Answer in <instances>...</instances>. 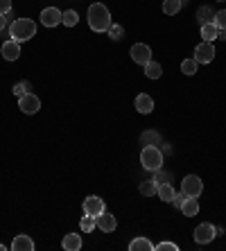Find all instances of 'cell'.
Returning a JSON list of instances; mask_svg holds the SVG:
<instances>
[{"mask_svg":"<svg viewBox=\"0 0 226 251\" xmlns=\"http://www.w3.org/2000/svg\"><path fill=\"white\" fill-rule=\"evenodd\" d=\"M106 32H109V36L113 39V41H120L122 36H125V27H122V25H118V23H113L109 29H106Z\"/></svg>","mask_w":226,"mask_h":251,"instance_id":"cell-28","label":"cell"},{"mask_svg":"<svg viewBox=\"0 0 226 251\" xmlns=\"http://www.w3.org/2000/svg\"><path fill=\"white\" fill-rule=\"evenodd\" d=\"M0 52H2V57H5L7 61H16V59L21 57V43L14 41V39H9V41L2 43Z\"/></svg>","mask_w":226,"mask_h":251,"instance_id":"cell-11","label":"cell"},{"mask_svg":"<svg viewBox=\"0 0 226 251\" xmlns=\"http://www.w3.org/2000/svg\"><path fill=\"white\" fill-rule=\"evenodd\" d=\"M29 91V84L27 82H18L16 86H14V95H16V98H21V95H25Z\"/></svg>","mask_w":226,"mask_h":251,"instance_id":"cell-30","label":"cell"},{"mask_svg":"<svg viewBox=\"0 0 226 251\" xmlns=\"http://www.w3.org/2000/svg\"><path fill=\"white\" fill-rule=\"evenodd\" d=\"M7 23H9V21H7V16H5V14H0V32L7 27Z\"/></svg>","mask_w":226,"mask_h":251,"instance_id":"cell-35","label":"cell"},{"mask_svg":"<svg viewBox=\"0 0 226 251\" xmlns=\"http://www.w3.org/2000/svg\"><path fill=\"white\" fill-rule=\"evenodd\" d=\"M66 251H79L81 249V235L77 233H66L64 235V242H61Z\"/></svg>","mask_w":226,"mask_h":251,"instance_id":"cell-15","label":"cell"},{"mask_svg":"<svg viewBox=\"0 0 226 251\" xmlns=\"http://www.w3.org/2000/svg\"><path fill=\"white\" fill-rule=\"evenodd\" d=\"M215 235H217V231H215V226L210 222H203L199 224L197 228H195V233H192V238H195V242L197 245H208V242H213Z\"/></svg>","mask_w":226,"mask_h":251,"instance_id":"cell-5","label":"cell"},{"mask_svg":"<svg viewBox=\"0 0 226 251\" xmlns=\"http://www.w3.org/2000/svg\"><path fill=\"white\" fill-rule=\"evenodd\" d=\"M145 75L150 79H158L163 75V66L158 61H150V64H145Z\"/></svg>","mask_w":226,"mask_h":251,"instance_id":"cell-19","label":"cell"},{"mask_svg":"<svg viewBox=\"0 0 226 251\" xmlns=\"http://www.w3.org/2000/svg\"><path fill=\"white\" fill-rule=\"evenodd\" d=\"M181 213L186 217H195L199 213V201L197 197H186V201H183V206H181Z\"/></svg>","mask_w":226,"mask_h":251,"instance_id":"cell-17","label":"cell"},{"mask_svg":"<svg viewBox=\"0 0 226 251\" xmlns=\"http://www.w3.org/2000/svg\"><path fill=\"white\" fill-rule=\"evenodd\" d=\"M192 59H195L197 64H210L215 59V46L208 41H201L197 48H195V57Z\"/></svg>","mask_w":226,"mask_h":251,"instance_id":"cell-8","label":"cell"},{"mask_svg":"<svg viewBox=\"0 0 226 251\" xmlns=\"http://www.w3.org/2000/svg\"><path fill=\"white\" fill-rule=\"evenodd\" d=\"M201 39L203 41H208V43H213L215 39H217V27H215V23L201 25Z\"/></svg>","mask_w":226,"mask_h":251,"instance_id":"cell-21","label":"cell"},{"mask_svg":"<svg viewBox=\"0 0 226 251\" xmlns=\"http://www.w3.org/2000/svg\"><path fill=\"white\" fill-rule=\"evenodd\" d=\"M154 181L156 183H170V179H172V176L168 175V172H163V170H156V172H154Z\"/></svg>","mask_w":226,"mask_h":251,"instance_id":"cell-31","label":"cell"},{"mask_svg":"<svg viewBox=\"0 0 226 251\" xmlns=\"http://www.w3.org/2000/svg\"><path fill=\"white\" fill-rule=\"evenodd\" d=\"M136 109H138V113H143V116H150L151 111H154V100L150 98L147 93H140V95H136Z\"/></svg>","mask_w":226,"mask_h":251,"instance_id":"cell-13","label":"cell"},{"mask_svg":"<svg viewBox=\"0 0 226 251\" xmlns=\"http://www.w3.org/2000/svg\"><path fill=\"white\" fill-rule=\"evenodd\" d=\"M156 251H179V245H174V242H161V245L154 247Z\"/></svg>","mask_w":226,"mask_h":251,"instance_id":"cell-32","label":"cell"},{"mask_svg":"<svg viewBox=\"0 0 226 251\" xmlns=\"http://www.w3.org/2000/svg\"><path fill=\"white\" fill-rule=\"evenodd\" d=\"M129 249L131 251H154V245L150 242V238L138 235V238H133L131 242H129Z\"/></svg>","mask_w":226,"mask_h":251,"instance_id":"cell-16","label":"cell"},{"mask_svg":"<svg viewBox=\"0 0 226 251\" xmlns=\"http://www.w3.org/2000/svg\"><path fill=\"white\" fill-rule=\"evenodd\" d=\"M12 12V0H0V14Z\"/></svg>","mask_w":226,"mask_h":251,"instance_id":"cell-34","label":"cell"},{"mask_svg":"<svg viewBox=\"0 0 226 251\" xmlns=\"http://www.w3.org/2000/svg\"><path fill=\"white\" fill-rule=\"evenodd\" d=\"M156 193H158V183L154 181V179L140 183V195H143V197H151V195H156Z\"/></svg>","mask_w":226,"mask_h":251,"instance_id":"cell-23","label":"cell"},{"mask_svg":"<svg viewBox=\"0 0 226 251\" xmlns=\"http://www.w3.org/2000/svg\"><path fill=\"white\" fill-rule=\"evenodd\" d=\"M77 21H79V16H77L75 9H66V12H61V23H64L66 27H75Z\"/></svg>","mask_w":226,"mask_h":251,"instance_id":"cell-24","label":"cell"},{"mask_svg":"<svg viewBox=\"0 0 226 251\" xmlns=\"http://www.w3.org/2000/svg\"><path fill=\"white\" fill-rule=\"evenodd\" d=\"M2 249H7V247H5V245H0V251H2Z\"/></svg>","mask_w":226,"mask_h":251,"instance_id":"cell-37","label":"cell"},{"mask_svg":"<svg viewBox=\"0 0 226 251\" xmlns=\"http://www.w3.org/2000/svg\"><path fill=\"white\" fill-rule=\"evenodd\" d=\"M140 163L143 168L150 170V172H156L163 168V150H158L156 145H145L143 152H140Z\"/></svg>","mask_w":226,"mask_h":251,"instance_id":"cell-3","label":"cell"},{"mask_svg":"<svg viewBox=\"0 0 226 251\" xmlns=\"http://www.w3.org/2000/svg\"><path fill=\"white\" fill-rule=\"evenodd\" d=\"M106 210V206H104V199L102 197H98V195H91V197H86L84 199V213L86 215H93V217H98V215H102Z\"/></svg>","mask_w":226,"mask_h":251,"instance_id":"cell-9","label":"cell"},{"mask_svg":"<svg viewBox=\"0 0 226 251\" xmlns=\"http://www.w3.org/2000/svg\"><path fill=\"white\" fill-rule=\"evenodd\" d=\"M129 54H131V59L140 66H145V64L151 61V48L147 46V43H133L131 50H129Z\"/></svg>","mask_w":226,"mask_h":251,"instance_id":"cell-7","label":"cell"},{"mask_svg":"<svg viewBox=\"0 0 226 251\" xmlns=\"http://www.w3.org/2000/svg\"><path fill=\"white\" fill-rule=\"evenodd\" d=\"M179 9H181V0H163V14L174 16V14H179Z\"/></svg>","mask_w":226,"mask_h":251,"instance_id":"cell-25","label":"cell"},{"mask_svg":"<svg viewBox=\"0 0 226 251\" xmlns=\"http://www.w3.org/2000/svg\"><path fill=\"white\" fill-rule=\"evenodd\" d=\"M183 201H186V195H183V193H174V197H172V201H170V204H172V206H176V208L181 210V206H183Z\"/></svg>","mask_w":226,"mask_h":251,"instance_id":"cell-33","label":"cell"},{"mask_svg":"<svg viewBox=\"0 0 226 251\" xmlns=\"http://www.w3.org/2000/svg\"><path fill=\"white\" fill-rule=\"evenodd\" d=\"M95 226H98V217L86 215V213H84V217H81V222H79L81 231H84V233H91V231H95Z\"/></svg>","mask_w":226,"mask_h":251,"instance_id":"cell-20","label":"cell"},{"mask_svg":"<svg viewBox=\"0 0 226 251\" xmlns=\"http://www.w3.org/2000/svg\"><path fill=\"white\" fill-rule=\"evenodd\" d=\"M12 249L14 251H34V240L29 238V235L21 233V235H16V238H14Z\"/></svg>","mask_w":226,"mask_h":251,"instance_id":"cell-14","label":"cell"},{"mask_svg":"<svg viewBox=\"0 0 226 251\" xmlns=\"http://www.w3.org/2000/svg\"><path fill=\"white\" fill-rule=\"evenodd\" d=\"M213 18H215L213 7L203 5V7H199V9H197V23H199V27H201V25H206V23H213Z\"/></svg>","mask_w":226,"mask_h":251,"instance_id":"cell-18","label":"cell"},{"mask_svg":"<svg viewBox=\"0 0 226 251\" xmlns=\"http://www.w3.org/2000/svg\"><path fill=\"white\" fill-rule=\"evenodd\" d=\"M197 61H195V59H183V61H181V73H183V75H195V73H197Z\"/></svg>","mask_w":226,"mask_h":251,"instance_id":"cell-27","label":"cell"},{"mask_svg":"<svg viewBox=\"0 0 226 251\" xmlns=\"http://www.w3.org/2000/svg\"><path fill=\"white\" fill-rule=\"evenodd\" d=\"M181 193L186 197H201L203 193V181L197 175H188L183 181H181Z\"/></svg>","mask_w":226,"mask_h":251,"instance_id":"cell-4","label":"cell"},{"mask_svg":"<svg viewBox=\"0 0 226 251\" xmlns=\"http://www.w3.org/2000/svg\"><path fill=\"white\" fill-rule=\"evenodd\" d=\"M61 23V12H59L57 7H46L43 12H41V25H46V27H57Z\"/></svg>","mask_w":226,"mask_h":251,"instance_id":"cell-10","label":"cell"},{"mask_svg":"<svg viewBox=\"0 0 226 251\" xmlns=\"http://www.w3.org/2000/svg\"><path fill=\"white\" fill-rule=\"evenodd\" d=\"M174 193H176V190L172 188V183H158V193L156 195L163 199V201H172Z\"/></svg>","mask_w":226,"mask_h":251,"instance_id":"cell-22","label":"cell"},{"mask_svg":"<svg viewBox=\"0 0 226 251\" xmlns=\"http://www.w3.org/2000/svg\"><path fill=\"white\" fill-rule=\"evenodd\" d=\"M98 228L100 231H104V233H111V231H116L118 228V220L113 217V213H102V215H98Z\"/></svg>","mask_w":226,"mask_h":251,"instance_id":"cell-12","label":"cell"},{"mask_svg":"<svg viewBox=\"0 0 226 251\" xmlns=\"http://www.w3.org/2000/svg\"><path fill=\"white\" fill-rule=\"evenodd\" d=\"M34 34H36V23L32 18H16V21L9 25V36L18 43L29 41Z\"/></svg>","mask_w":226,"mask_h":251,"instance_id":"cell-2","label":"cell"},{"mask_svg":"<svg viewBox=\"0 0 226 251\" xmlns=\"http://www.w3.org/2000/svg\"><path fill=\"white\" fill-rule=\"evenodd\" d=\"M88 27L93 32H106L111 27V12L102 2H93L88 7Z\"/></svg>","mask_w":226,"mask_h":251,"instance_id":"cell-1","label":"cell"},{"mask_svg":"<svg viewBox=\"0 0 226 251\" xmlns=\"http://www.w3.org/2000/svg\"><path fill=\"white\" fill-rule=\"evenodd\" d=\"M18 109H21L23 113H27V116H34V113L41 109V100L36 98L34 93H29V91H27L25 95H21V98H18Z\"/></svg>","mask_w":226,"mask_h":251,"instance_id":"cell-6","label":"cell"},{"mask_svg":"<svg viewBox=\"0 0 226 251\" xmlns=\"http://www.w3.org/2000/svg\"><path fill=\"white\" fill-rule=\"evenodd\" d=\"M217 39H220V41H226V29H217Z\"/></svg>","mask_w":226,"mask_h":251,"instance_id":"cell-36","label":"cell"},{"mask_svg":"<svg viewBox=\"0 0 226 251\" xmlns=\"http://www.w3.org/2000/svg\"><path fill=\"white\" fill-rule=\"evenodd\" d=\"M140 143L143 145H161V136L156 131H143L140 134Z\"/></svg>","mask_w":226,"mask_h":251,"instance_id":"cell-26","label":"cell"},{"mask_svg":"<svg viewBox=\"0 0 226 251\" xmlns=\"http://www.w3.org/2000/svg\"><path fill=\"white\" fill-rule=\"evenodd\" d=\"M213 23L217 29H226V9H222V12H215V18Z\"/></svg>","mask_w":226,"mask_h":251,"instance_id":"cell-29","label":"cell"},{"mask_svg":"<svg viewBox=\"0 0 226 251\" xmlns=\"http://www.w3.org/2000/svg\"><path fill=\"white\" fill-rule=\"evenodd\" d=\"M186 2H188V0H181V5H186Z\"/></svg>","mask_w":226,"mask_h":251,"instance_id":"cell-38","label":"cell"}]
</instances>
